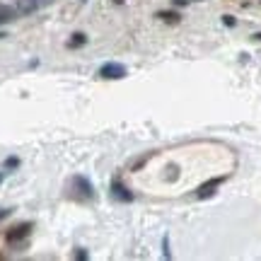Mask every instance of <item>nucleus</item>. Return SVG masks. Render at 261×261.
<instances>
[{"label":"nucleus","instance_id":"1","mask_svg":"<svg viewBox=\"0 0 261 261\" xmlns=\"http://www.w3.org/2000/svg\"><path fill=\"white\" fill-rule=\"evenodd\" d=\"M99 75H102L104 80H121L123 75H126V65L121 63H104L99 68Z\"/></svg>","mask_w":261,"mask_h":261},{"label":"nucleus","instance_id":"2","mask_svg":"<svg viewBox=\"0 0 261 261\" xmlns=\"http://www.w3.org/2000/svg\"><path fill=\"white\" fill-rule=\"evenodd\" d=\"M223 181H225V177H215V179H211V181H205V184H201V187L196 189V196H198V198H208V196H213L215 189L220 187Z\"/></svg>","mask_w":261,"mask_h":261},{"label":"nucleus","instance_id":"3","mask_svg":"<svg viewBox=\"0 0 261 261\" xmlns=\"http://www.w3.org/2000/svg\"><path fill=\"white\" fill-rule=\"evenodd\" d=\"M29 230H32V225L29 223H24V225H19V227H15L12 232H8V242L12 244V242H19L22 237H27L29 234Z\"/></svg>","mask_w":261,"mask_h":261},{"label":"nucleus","instance_id":"4","mask_svg":"<svg viewBox=\"0 0 261 261\" xmlns=\"http://www.w3.org/2000/svg\"><path fill=\"white\" fill-rule=\"evenodd\" d=\"M41 8V3L39 0H19L17 5V12H22V15H29V12H34V10Z\"/></svg>","mask_w":261,"mask_h":261},{"label":"nucleus","instance_id":"5","mask_svg":"<svg viewBox=\"0 0 261 261\" xmlns=\"http://www.w3.org/2000/svg\"><path fill=\"white\" fill-rule=\"evenodd\" d=\"M73 184H75L77 189H80V194H83L85 198H90V196H92V187H90V181H87L85 177H75V179H73Z\"/></svg>","mask_w":261,"mask_h":261},{"label":"nucleus","instance_id":"6","mask_svg":"<svg viewBox=\"0 0 261 261\" xmlns=\"http://www.w3.org/2000/svg\"><path fill=\"white\" fill-rule=\"evenodd\" d=\"M112 191H114V196H119L121 201H130V194L121 187V184H119V181H114V184H112Z\"/></svg>","mask_w":261,"mask_h":261},{"label":"nucleus","instance_id":"7","mask_svg":"<svg viewBox=\"0 0 261 261\" xmlns=\"http://www.w3.org/2000/svg\"><path fill=\"white\" fill-rule=\"evenodd\" d=\"M8 19H12V10H10V8H0V22H8Z\"/></svg>","mask_w":261,"mask_h":261},{"label":"nucleus","instance_id":"8","mask_svg":"<svg viewBox=\"0 0 261 261\" xmlns=\"http://www.w3.org/2000/svg\"><path fill=\"white\" fill-rule=\"evenodd\" d=\"M160 17L167 19V22H179V15H174V12H160Z\"/></svg>","mask_w":261,"mask_h":261},{"label":"nucleus","instance_id":"9","mask_svg":"<svg viewBox=\"0 0 261 261\" xmlns=\"http://www.w3.org/2000/svg\"><path fill=\"white\" fill-rule=\"evenodd\" d=\"M83 44H85V37H83V34H75V39L70 41V46H83Z\"/></svg>","mask_w":261,"mask_h":261},{"label":"nucleus","instance_id":"10","mask_svg":"<svg viewBox=\"0 0 261 261\" xmlns=\"http://www.w3.org/2000/svg\"><path fill=\"white\" fill-rule=\"evenodd\" d=\"M223 22H225V24H227V27H232V24H234V17H230V15H225V17H223Z\"/></svg>","mask_w":261,"mask_h":261},{"label":"nucleus","instance_id":"11","mask_svg":"<svg viewBox=\"0 0 261 261\" xmlns=\"http://www.w3.org/2000/svg\"><path fill=\"white\" fill-rule=\"evenodd\" d=\"M8 215H10V211L8 208H3V211H0V220H3V218H8Z\"/></svg>","mask_w":261,"mask_h":261},{"label":"nucleus","instance_id":"12","mask_svg":"<svg viewBox=\"0 0 261 261\" xmlns=\"http://www.w3.org/2000/svg\"><path fill=\"white\" fill-rule=\"evenodd\" d=\"M174 3H177V5H187L189 0H174Z\"/></svg>","mask_w":261,"mask_h":261}]
</instances>
